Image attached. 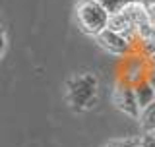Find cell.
I'll list each match as a JSON object with an SVG mask.
<instances>
[{
  "mask_svg": "<svg viewBox=\"0 0 155 147\" xmlns=\"http://www.w3.org/2000/svg\"><path fill=\"white\" fill-rule=\"evenodd\" d=\"M134 93H136V99H138L140 109H145V106H149L155 101V89L149 85L147 80L136 83V85H134Z\"/></svg>",
  "mask_w": 155,
  "mask_h": 147,
  "instance_id": "8992f818",
  "label": "cell"
},
{
  "mask_svg": "<svg viewBox=\"0 0 155 147\" xmlns=\"http://www.w3.org/2000/svg\"><path fill=\"white\" fill-rule=\"evenodd\" d=\"M140 138H122V139H113L109 143H105L103 147H134L138 143Z\"/></svg>",
  "mask_w": 155,
  "mask_h": 147,
  "instance_id": "ba28073f",
  "label": "cell"
},
{
  "mask_svg": "<svg viewBox=\"0 0 155 147\" xmlns=\"http://www.w3.org/2000/svg\"><path fill=\"white\" fill-rule=\"evenodd\" d=\"M147 6V18H149V23L155 25V2H145Z\"/></svg>",
  "mask_w": 155,
  "mask_h": 147,
  "instance_id": "8fae6325",
  "label": "cell"
},
{
  "mask_svg": "<svg viewBox=\"0 0 155 147\" xmlns=\"http://www.w3.org/2000/svg\"><path fill=\"white\" fill-rule=\"evenodd\" d=\"M140 145H142V147H155V134L140 136Z\"/></svg>",
  "mask_w": 155,
  "mask_h": 147,
  "instance_id": "30bf717a",
  "label": "cell"
},
{
  "mask_svg": "<svg viewBox=\"0 0 155 147\" xmlns=\"http://www.w3.org/2000/svg\"><path fill=\"white\" fill-rule=\"evenodd\" d=\"M103 2V6L107 8V12L113 16V14H118V12H122V8H124V4H122V0H101Z\"/></svg>",
  "mask_w": 155,
  "mask_h": 147,
  "instance_id": "9c48e42d",
  "label": "cell"
},
{
  "mask_svg": "<svg viewBox=\"0 0 155 147\" xmlns=\"http://www.w3.org/2000/svg\"><path fill=\"white\" fill-rule=\"evenodd\" d=\"M99 99V77L93 72H80L68 77L64 85V101L74 112H87Z\"/></svg>",
  "mask_w": 155,
  "mask_h": 147,
  "instance_id": "6da1fadb",
  "label": "cell"
},
{
  "mask_svg": "<svg viewBox=\"0 0 155 147\" xmlns=\"http://www.w3.org/2000/svg\"><path fill=\"white\" fill-rule=\"evenodd\" d=\"M149 64H153V66H155V52H153L151 56H149Z\"/></svg>",
  "mask_w": 155,
  "mask_h": 147,
  "instance_id": "9a60e30c",
  "label": "cell"
},
{
  "mask_svg": "<svg viewBox=\"0 0 155 147\" xmlns=\"http://www.w3.org/2000/svg\"><path fill=\"white\" fill-rule=\"evenodd\" d=\"M149 68H151V64L145 66L143 60L140 56H128V60H126V66H124V74L120 77H124L126 81H130L132 85H136V83L143 81L145 77H147V72Z\"/></svg>",
  "mask_w": 155,
  "mask_h": 147,
  "instance_id": "5b68a950",
  "label": "cell"
},
{
  "mask_svg": "<svg viewBox=\"0 0 155 147\" xmlns=\"http://www.w3.org/2000/svg\"><path fill=\"white\" fill-rule=\"evenodd\" d=\"M113 105L116 110H120L122 114L130 116L134 120H140V114H142V109L138 105V99H136L134 93V85L130 81H126L124 77H118L113 87Z\"/></svg>",
  "mask_w": 155,
  "mask_h": 147,
  "instance_id": "3957f363",
  "label": "cell"
},
{
  "mask_svg": "<svg viewBox=\"0 0 155 147\" xmlns=\"http://www.w3.org/2000/svg\"><path fill=\"white\" fill-rule=\"evenodd\" d=\"M145 80H147V81H149V85H151L153 89H155V66H153V64H151V68H149L147 77H145Z\"/></svg>",
  "mask_w": 155,
  "mask_h": 147,
  "instance_id": "4fadbf2b",
  "label": "cell"
},
{
  "mask_svg": "<svg viewBox=\"0 0 155 147\" xmlns=\"http://www.w3.org/2000/svg\"><path fill=\"white\" fill-rule=\"evenodd\" d=\"M140 126H142L143 134H155V101L149 106L142 109V114H140Z\"/></svg>",
  "mask_w": 155,
  "mask_h": 147,
  "instance_id": "52a82bcc",
  "label": "cell"
},
{
  "mask_svg": "<svg viewBox=\"0 0 155 147\" xmlns=\"http://www.w3.org/2000/svg\"><path fill=\"white\" fill-rule=\"evenodd\" d=\"M76 21L81 33L97 37L109 27L110 14L107 12L101 0H78L76 2Z\"/></svg>",
  "mask_w": 155,
  "mask_h": 147,
  "instance_id": "7a4b0ae2",
  "label": "cell"
},
{
  "mask_svg": "<svg viewBox=\"0 0 155 147\" xmlns=\"http://www.w3.org/2000/svg\"><path fill=\"white\" fill-rule=\"evenodd\" d=\"M6 51H8V33L6 29H2V51H0V56H6Z\"/></svg>",
  "mask_w": 155,
  "mask_h": 147,
  "instance_id": "7c38bea8",
  "label": "cell"
},
{
  "mask_svg": "<svg viewBox=\"0 0 155 147\" xmlns=\"http://www.w3.org/2000/svg\"><path fill=\"white\" fill-rule=\"evenodd\" d=\"M95 41H97V45L103 48V51H107L109 54L122 56V58L132 56V52L136 48L134 47L136 41H132L130 37H126L118 31H113V29H109V27H107L105 31H101L99 35L95 37Z\"/></svg>",
  "mask_w": 155,
  "mask_h": 147,
  "instance_id": "277c9868",
  "label": "cell"
},
{
  "mask_svg": "<svg viewBox=\"0 0 155 147\" xmlns=\"http://www.w3.org/2000/svg\"><path fill=\"white\" fill-rule=\"evenodd\" d=\"M134 147H142V145H140V139H138V143H136V145H134Z\"/></svg>",
  "mask_w": 155,
  "mask_h": 147,
  "instance_id": "2e32d148",
  "label": "cell"
},
{
  "mask_svg": "<svg viewBox=\"0 0 155 147\" xmlns=\"http://www.w3.org/2000/svg\"><path fill=\"white\" fill-rule=\"evenodd\" d=\"M138 2H143V0H122L124 6H128V4H138Z\"/></svg>",
  "mask_w": 155,
  "mask_h": 147,
  "instance_id": "5bb4252c",
  "label": "cell"
}]
</instances>
